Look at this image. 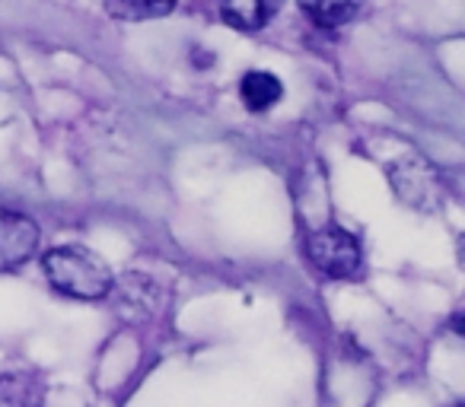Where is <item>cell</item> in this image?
<instances>
[{
    "label": "cell",
    "instance_id": "obj_1",
    "mask_svg": "<svg viewBox=\"0 0 465 407\" xmlns=\"http://www.w3.org/2000/svg\"><path fill=\"white\" fill-rule=\"evenodd\" d=\"M42 267H45V277L52 280L54 290L74 299H103L115 286L109 265L84 246L52 248L42 258Z\"/></svg>",
    "mask_w": 465,
    "mask_h": 407
},
{
    "label": "cell",
    "instance_id": "obj_2",
    "mask_svg": "<svg viewBox=\"0 0 465 407\" xmlns=\"http://www.w3.org/2000/svg\"><path fill=\"white\" fill-rule=\"evenodd\" d=\"M306 255L310 261L331 280H351L361 274L363 255L361 242L341 227H322L316 233H310L306 239Z\"/></svg>",
    "mask_w": 465,
    "mask_h": 407
},
{
    "label": "cell",
    "instance_id": "obj_3",
    "mask_svg": "<svg viewBox=\"0 0 465 407\" xmlns=\"http://www.w3.org/2000/svg\"><path fill=\"white\" fill-rule=\"evenodd\" d=\"M39 246V227L29 217L0 208V271L23 265Z\"/></svg>",
    "mask_w": 465,
    "mask_h": 407
},
{
    "label": "cell",
    "instance_id": "obj_4",
    "mask_svg": "<svg viewBox=\"0 0 465 407\" xmlns=\"http://www.w3.org/2000/svg\"><path fill=\"white\" fill-rule=\"evenodd\" d=\"M284 7V0H220V16L226 26L240 29V33H255L268 26Z\"/></svg>",
    "mask_w": 465,
    "mask_h": 407
},
{
    "label": "cell",
    "instance_id": "obj_5",
    "mask_svg": "<svg viewBox=\"0 0 465 407\" xmlns=\"http://www.w3.org/2000/svg\"><path fill=\"white\" fill-rule=\"evenodd\" d=\"M240 96L246 102L249 111H268L274 102H281L284 96V86L274 73L268 71H249L240 83Z\"/></svg>",
    "mask_w": 465,
    "mask_h": 407
},
{
    "label": "cell",
    "instance_id": "obj_6",
    "mask_svg": "<svg viewBox=\"0 0 465 407\" xmlns=\"http://www.w3.org/2000/svg\"><path fill=\"white\" fill-rule=\"evenodd\" d=\"M300 10H303L316 26L338 29L361 14L363 0H300Z\"/></svg>",
    "mask_w": 465,
    "mask_h": 407
},
{
    "label": "cell",
    "instance_id": "obj_7",
    "mask_svg": "<svg viewBox=\"0 0 465 407\" xmlns=\"http://www.w3.org/2000/svg\"><path fill=\"white\" fill-rule=\"evenodd\" d=\"M175 10V0H105V14L122 23H147L169 16Z\"/></svg>",
    "mask_w": 465,
    "mask_h": 407
}]
</instances>
